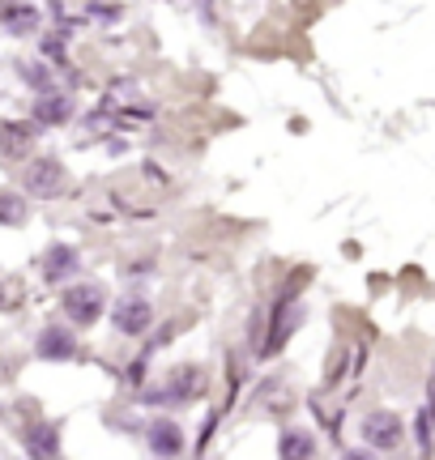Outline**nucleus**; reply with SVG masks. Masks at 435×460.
I'll return each mask as SVG.
<instances>
[{"instance_id": "6e6552de", "label": "nucleus", "mask_w": 435, "mask_h": 460, "mask_svg": "<svg viewBox=\"0 0 435 460\" xmlns=\"http://www.w3.org/2000/svg\"><path fill=\"white\" fill-rule=\"evenodd\" d=\"M201 383H205V375H201L197 366H184V371H176L171 383H167V401H188V397H197Z\"/></svg>"}, {"instance_id": "2eb2a0df", "label": "nucleus", "mask_w": 435, "mask_h": 460, "mask_svg": "<svg viewBox=\"0 0 435 460\" xmlns=\"http://www.w3.org/2000/svg\"><path fill=\"white\" fill-rule=\"evenodd\" d=\"M30 26H35V9H13V13H9V30L26 35Z\"/></svg>"}, {"instance_id": "423d86ee", "label": "nucleus", "mask_w": 435, "mask_h": 460, "mask_svg": "<svg viewBox=\"0 0 435 460\" xmlns=\"http://www.w3.org/2000/svg\"><path fill=\"white\" fill-rule=\"evenodd\" d=\"M73 354H78V341H73L69 328H43L39 358H47V363H64V358H73Z\"/></svg>"}, {"instance_id": "f257e3e1", "label": "nucleus", "mask_w": 435, "mask_h": 460, "mask_svg": "<svg viewBox=\"0 0 435 460\" xmlns=\"http://www.w3.org/2000/svg\"><path fill=\"white\" fill-rule=\"evenodd\" d=\"M69 188V175L60 167L56 158H35L30 167H26V192H35V196H64Z\"/></svg>"}, {"instance_id": "ddd939ff", "label": "nucleus", "mask_w": 435, "mask_h": 460, "mask_svg": "<svg viewBox=\"0 0 435 460\" xmlns=\"http://www.w3.org/2000/svg\"><path fill=\"white\" fill-rule=\"evenodd\" d=\"M277 452H282L286 460L312 456V452H316V443H312V435H303V431H286V435H282V443H277Z\"/></svg>"}, {"instance_id": "9b49d317", "label": "nucleus", "mask_w": 435, "mask_h": 460, "mask_svg": "<svg viewBox=\"0 0 435 460\" xmlns=\"http://www.w3.org/2000/svg\"><path fill=\"white\" fill-rule=\"evenodd\" d=\"M0 150L9 153V158H21V153L30 150V128H26V124L0 119Z\"/></svg>"}, {"instance_id": "7ed1b4c3", "label": "nucleus", "mask_w": 435, "mask_h": 460, "mask_svg": "<svg viewBox=\"0 0 435 460\" xmlns=\"http://www.w3.org/2000/svg\"><path fill=\"white\" fill-rule=\"evenodd\" d=\"M60 303H64L73 324H94L103 316V286H69Z\"/></svg>"}, {"instance_id": "20e7f679", "label": "nucleus", "mask_w": 435, "mask_h": 460, "mask_svg": "<svg viewBox=\"0 0 435 460\" xmlns=\"http://www.w3.org/2000/svg\"><path fill=\"white\" fill-rule=\"evenodd\" d=\"M299 320H303V307H299L295 299H291V294H286V299H282V303H277L274 320H269V328H274V333H269V337H265V354H277V349H282V345L291 341V333H295V328H299Z\"/></svg>"}, {"instance_id": "1a4fd4ad", "label": "nucleus", "mask_w": 435, "mask_h": 460, "mask_svg": "<svg viewBox=\"0 0 435 460\" xmlns=\"http://www.w3.org/2000/svg\"><path fill=\"white\" fill-rule=\"evenodd\" d=\"M78 251L73 248H52L47 251V260H43V277L47 282H60V277H69V273H78Z\"/></svg>"}, {"instance_id": "0eeeda50", "label": "nucleus", "mask_w": 435, "mask_h": 460, "mask_svg": "<svg viewBox=\"0 0 435 460\" xmlns=\"http://www.w3.org/2000/svg\"><path fill=\"white\" fill-rule=\"evenodd\" d=\"M150 448L162 452V456H179L184 452V435H179L176 422H154L150 426Z\"/></svg>"}, {"instance_id": "f8f14e48", "label": "nucleus", "mask_w": 435, "mask_h": 460, "mask_svg": "<svg viewBox=\"0 0 435 460\" xmlns=\"http://www.w3.org/2000/svg\"><path fill=\"white\" fill-rule=\"evenodd\" d=\"M26 448H30L35 456H56V452H60L56 426H35V431L26 435Z\"/></svg>"}, {"instance_id": "4468645a", "label": "nucleus", "mask_w": 435, "mask_h": 460, "mask_svg": "<svg viewBox=\"0 0 435 460\" xmlns=\"http://www.w3.org/2000/svg\"><path fill=\"white\" fill-rule=\"evenodd\" d=\"M26 218V201L18 192H0V226H18Z\"/></svg>"}, {"instance_id": "f3484780", "label": "nucleus", "mask_w": 435, "mask_h": 460, "mask_svg": "<svg viewBox=\"0 0 435 460\" xmlns=\"http://www.w3.org/2000/svg\"><path fill=\"white\" fill-rule=\"evenodd\" d=\"M0 307H4V286H0Z\"/></svg>"}, {"instance_id": "dca6fc26", "label": "nucleus", "mask_w": 435, "mask_h": 460, "mask_svg": "<svg viewBox=\"0 0 435 460\" xmlns=\"http://www.w3.org/2000/svg\"><path fill=\"white\" fill-rule=\"evenodd\" d=\"M431 409H435V375H431Z\"/></svg>"}, {"instance_id": "f03ea898", "label": "nucleus", "mask_w": 435, "mask_h": 460, "mask_svg": "<svg viewBox=\"0 0 435 460\" xmlns=\"http://www.w3.org/2000/svg\"><path fill=\"white\" fill-rule=\"evenodd\" d=\"M363 439L372 443V448H380V452H393V448H401V439H406L401 418H397V414H389V409H372V414L363 418Z\"/></svg>"}, {"instance_id": "9d476101", "label": "nucleus", "mask_w": 435, "mask_h": 460, "mask_svg": "<svg viewBox=\"0 0 435 460\" xmlns=\"http://www.w3.org/2000/svg\"><path fill=\"white\" fill-rule=\"evenodd\" d=\"M69 115H73V103L64 94H43L39 103H35V119H39V124H64Z\"/></svg>"}, {"instance_id": "39448f33", "label": "nucleus", "mask_w": 435, "mask_h": 460, "mask_svg": "<svg viewBox=\"0 0 435 460\" xmlns=\"http://www.w3.org/2000/svg\"><path fill=\"white\" fill-rule=\"evenodd\" d=\"M111 320H116V328L124 333V337H137V333H145V328H150V320H154V307L145 303V299H137V294H128V299H119V303H116Z\"/></svg>"}]
</instances>
